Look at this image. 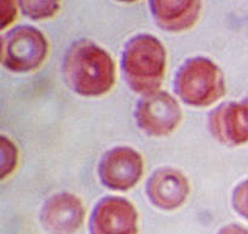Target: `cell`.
<instances>
[{"label": "cell", "mask_w": 248, "mask_h": 234, "mask_svg": "<svg viewBox=\"0 0 248 234\" xmlns=\"http://www.w3.org/2000/svg\"><path fill=\"white\" fill-rule=\"evenodd\" d=\"M62 69L68 86L81 96H102L115 83L113 58L91 40L75 41L65 53Z\"/></svg>", "instance_id": "obj_1"}, {"label": "cell", "mask_w": 248, "mask_h": 234, "mask_svg": "<svg viewBox=\"0 0 248 234\" xmlns=\"http://www.w3.org/2000/svg\"><path fill=\"white\" fill-rule=\"evenodd\" d=\"M118 1H120V2H135V1H138V0H118Z\"/></svg>", "instance_id": "obj_17"}, {"label": "cell", "mask_w": 248, "mask_h": 234, "mask_svg": "<svg viewBox=\"0 0 248 234\" xmlns=\"http://www.w3.org/2000/svg\"><path fill=\"white\" fill-rule=\"evenodd\" d=\"M47 51V40L35 27H16L1 38V63L14 72H31L39 68Z\"/></svg>", "instance_id": "obj_4"}, {"label": "cell", "mask_w": 248, "mask_h": 234, "mask_svg": "<svg viewBox=\"0 0 248 234\" xmlns=\"http://www.w3.org/2000/svg\"><path fill=\"white\" fill-rule=\"evenodd\" d=\"M22 14L33 21L52 18L61 7V0H17Z\"/></svg>", "instance_id": "obj_12"}, {"label": "cell", "mask_w": 248, "mask_h": 234, "mask_svg": "<svg viewBox=\"0 0 248 234\" xmlns=\"http://www.w3.org/2000/svg\"><path fill=\"white\" fill-rule=\"evenodd\" d=\"M147 194L156 208L174 210L183 205L188 198V180L178 170L164 167L155 171L149 179Z\"/></svg>", "instance_id": "obj_10"}, {"label": "cell", "mask_w": 248, "mask_h": 234, "mask_svg": "<svg viewBox=\"0 0 248 234\" xmlns=\"http://www.w3.org/2000/svg\"><path fill=\"white\" fill-rule=\"evenodd\" d=\"M136 120L147 135L162 137L173 133L182 120L178 102L165 91L144 95L137 104Z\"/></svg>", "instance_id": "obj_5"}, {"label": "cell", "mask_w": 248, "mask_h": 234, "mask_svg": "<svg viewBox=\"0 0 248 234\" xmlns=\"http://www.w3.org/2000/svg\"><path fill=\"white\" fill-rule=\"evenodd\" d=\"M1 179L9 176L15 170L17 164V150L12 141L6 136H1Z\"/></svg>", "instance_id": "obj_13"}, {"label": "cell", "mask_w": 248, "mask_h": 234, "mask_svg": "<svg viewBox=\"0 0 248 234\" xmlns=\"http://www.w3.org/2000/svg\"><path fill=\"white\" fill-rule=\"evenodd\" d=\"M102 184L114 191H127L143 175V159L130 147H115L102 158L98 167Z\"/></svg>", "instance_id": "obj_7"}, {"label": "cell", "mask_w": 248, "mask_h": 234, "mask_svg": "<svg viewBox=\"0 0 248 234\" xmlns=\"http://www.w3.org/2000/svg\"><path fill=\"white\" fill-rule=\"evenodd\" d=\"M217 234H248V230L236 223H232L223 227Z\"/></svg>", "instance_id": "obj_16"}, {"label": "cell", "mask_w": 248, "mask_h": 234, "mask_svg": "<svg viewBox=\"0 0 248 234\" xmlns=\"http://www.w3.org/2000/svg\"><path fill=\"white\" fill-rule=\"evenodd\" d=\"M85 208L77 196L58 193L51 197L41 209L40 220L50 234H74L81 227Z\"/></svg>", "instance_id": "obj_8"}, {"label": "cell", "mask_w": 248, "mask_h": 234, "mask_svg": "<svg viewBox=\"0 0 248 234\" xmlns=\"http://www.w3.org/2000/svg\"><path fill=\"white\" fill-rule=\"evenodd\" d=\"M174 89L182 101L194 107H207L225 94L222 70L210 58H189L179 68Z\"/></svg>", "instance_id": "obj_3"}, {"label": "cell", "mask_w": 248, "mask_h": 234, "mask_svg": "<svg viewBox=\"0 0 248 234\" xmlns=\"http://www.w3.org/2000/svg\"><path fill=\"white\" fill-rule=\"evenodd\" d=\"M232 206L239 215L248 220V180L237 184L234 189Z\"/></svg>", "instance_id": "obj_14"}, {"label": "cell", "mask_w": 248, "mask_h": 234, "mask_svg": "<svg viewBox=\"0 0 248 234\" xmlns=\"http://www.w3.org/2000/svg\"><path fill=\"white\" fill-rule=\"evenodd\" d=\"M166 63L167 53L161 41L150 34H140L126 43L121 68L131 89L147 95L160 89Z\"/></svg>", "instance_id": "obj_2"}, {"label": "cell", "mask_w": 248, "mask_h": 234, "mask_svg": "<svg viewBox=\"0 0 248 234\" xmlns=\"http://www.w3.org/2000/svg\"><path fill=\"white\" fill-rule=\"evenodd\" d=\"M89 230L90 234H137V210L127 199L106 197L92 210Z\"/></svg>", "instance_id": "obj_6"}, {"label": "cell", "mask_w": 248, "mask_h": 234, "mask_svg": "<svg viewBox=\"0 0 248 234\" xmlns=\"http://www.w3.org/2000/svg\"><path fill=\"white\" fill-rule=\"evenodd\" d=\"M201 6V0H149L156 24L169 32L190 29L200 17Z\"/></svg>", "instance_id": "obj_11"}, {"label": "cell", "mask_w": 248, "mask_h": 234, "mask_svg": "<svg viewBox=\"0 0 248 234\" xmlns=\"http://www.w3.org/2000/svg\"><path fill=\"white\" fill-rule=\"evenodd\" d=\"M245 104H246V107H247V108H248V97H247V99L246 100H245Z\"/></svg>", "instance_id": "obj_18"}, {"label": "cell", "mask_w": 248, "mask_h": 234, "mask_svg": "<svg viewBox=\"0 0 248 234\" xmlns=\"http://www.w3.org/2000/svg\"><path fill=\"white\" fill-rule=\"evenodd\" d=\"M1 16H0V27L1 29L7 28L17 16V2L16 0H1L0 5Z\"/></svg>", "instance_id": "obj_15"}, {"label": "cell", "mask_w": 248, "mask_h": 234, "mask_svg": "<svg viewBox=\"0 0 248 234\" xmlns=\"http://www.w3.org/2000/svg\"><path fill=\"white\" fill-rule=\"evenodd\" d=\"M208 126L212 135L230 147L248 142V108L245 102H229L210 114Z\"/></svg>", "instance_id": "obj_9"}]
</instances>
